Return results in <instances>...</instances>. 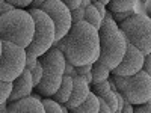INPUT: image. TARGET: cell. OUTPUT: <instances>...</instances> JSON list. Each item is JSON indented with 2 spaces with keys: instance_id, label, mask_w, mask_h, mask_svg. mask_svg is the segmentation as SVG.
<instances>
[{
  "instance_id": "28",
  "label": "cell",
  "mask_w": 151,
  "mask_h": 113,
  "mask_svg": "<svg viewBox=\"0 0 151 113\" xmlns=\"http://www.w3.org/2000/svg\"><path fill=\"white\" fill-rule=\"evenodd\" d=\"M142 69L148 74V75H151V54L148 53V54H145V57H144V65H142Z\"/></svg>"
},
{
  "instance_id": "26",
  "label": "cell",
  "mask_w": 151,
  "mask_h": 113,
  "mask_svg": "<svg viewBox=\"0 0 151 113\" xmlns=\"http://www.w3.org/2000/svg\"><path fill=\"white\" fill-rule=\"evenodd\" d=\"M91 69H92V64L79 65V67H76V74H79V75H85L86 72H89Z\"/></svg>"
},
{
  "instance_id": "19",
  "label": "cell",
  "mask_w": 151,
  "mask_h": 113,
  "mask_svg": "<svg viewBox=\"0 0 151 113\" xmlns=\"http://www.w3.org/2000/svg\"><path fill=\"white\" fill-rule=\"evenodd\" d=\"M85 20L89 23V24H92V26L98 30L100 27H101V21H103V17L100 15V12L95 9V6L91 3L89 6H88L86 9H85Z\"/></svg>"
},
{
  "instance_id": "43",
  "label": "cell",
  "mask_w": 151,
  "mask_h": 113,
  "mask_svg": "<svg viewBox=\"0 0 151 113\" xmlns=\"http://www.w3.org/2000/svg\"><path fill=\"white\" fill-rule=\"evenodd\" d=\"M150 54H151V53H150Z\"/></svg>"
},
{
  "instance_id": "11",
  "label": "cell",
  "mask_w": 151,
  "mask_h": 113,
  "mask_svg": "<svg viewBox=\"0 0 151 113\" xmlns=\"http://www.w3.org/2000/svg\"><path fill=\"white\" fill-rule=\"evenodd\" d=\"M89 92H91V84L82 75H79V74L73 75V91H71L68 101L65 103V107L68 109V112H73L77 106H80L86 99Z\"/></svg>"
},
{
  "instance_id": "27",
  "label": "cell",
  "mask_w": 151,
  "mask_h": 113,
  "mask_svg": "<svg viewBox=\"0 0 151 113\" xmlns=\"http://www.w3.org/2000/svg\"><path fill=\"white\" fill-rule=\"evenodd\" d=\"M92 5L95 6V9L100 12V15H101L103 18H104V15L107 14V8H106V5L104 3H101L100 0H97V2H92Z\"/></svg>"
},
{
  "instance_id": "5",
  "label": "cell",
  "mask_w": 151,
  "mask_h": 113,
  "mask_svg": "<svg viewBox=\"0 0 151 113\" xmlns=\"http://www.w3.org/2000/svg\"><path fill=\"white\" fill-rule=\"evenodd\" d=\"M112 89H116L130 104L139 106L150 103L151 98V75L144 69L133 75H113L109 77Z\"/></svg>"
},
{
  "instance_id": "20",
  "label": "cell",
  "mask_w": 151,
  "mask_h": 113,
  "mask_svg": "<svg viewBox=\"0 0 151 113\" xmlns=\"http://www.w3.org/2000/svg\"><path fill=\"white\" fill-rule=\"evenodd\" d=\"M11 91H12V82L0 80V104L8 103Z\"/></svg>"
},
{
  "instance_id": "16",
  "label": "cell",
  "mask_w": 151,
  "mask_h": 113,
  "mask_svg": "<svg viewBox=\"0 0 151 113\" xmlns=\"http://www.w3.org/2000/svg\"><path fill=\"white\" fill-rule=\"evenodd\" d=\"M137 3H139V0H110V3L106 8L112 14H116V12H125V11L134 9Z\"/></svg>"
},
{
  "instance_id": "18",
  "label": "cell",
  "mask_w": 151,
  "mask_h": 113,
  "mask_svg": "<svg viewBox=\"0 0 151 113\" xmlns=\"http://www.w3.org/2000/svg\"><path fill=\"white\" fill-rule=\"evenodd\" d=\"M42 106H44V113H67L68 112V109L64 104H59L52 97H44Z\"/></svg>"
},
{
  "instance_id": "42",
  "label": "cell",
  "mask_w": 151,
  "mask_h": 113,
  "mask_svg": "<svg viewBox=\"0 0 151 113\" xmlns=\"http://www.w3.org/2000/svg\"><path fill=\"white\" fill-rule=\"evenodd\" d=\"M150 103H151V98H150Z\"/></svg>"
},
{
  "instance_id": "10",
  "label": "cell",
  "mask_w": 151,
  "mask_h": 113,
  "mask_svg": "<svg viewBox=\"0 0 151 113\" xmlns=\"http://www.w3.org/2000/svg\"><path fill=\"white\" fill-rule=\"evenodd\" d=\"M144 57L145 54L139 48H136L132 44H127V50L124 53V57L121 59L118 67L112 69V74L113 75H133L136 72H139L144 65Z\"/></svg>"
},
{
  "instance_id": "13",
  "label": "cell",
  "mask_w": 151,
  "mask_h": 113,
  "mask_svg": "<svg viewBox=\"0 0 151 113\" xmlns=\"http://www.w3.org/2000/svg\"><path fill=\"white\" fill-rule=\"evenodd\" d=\"M44 113V106H42V98L40 94L36 95H27L23 97L17 101L8 103V113Z\"/></svg>"
},
{
  "instance_id": "4",
  "label": "cell",
  "mask_w": 151,
  "mask_h": 113,
  "mask_svg": "<svg viewBox=\"0 0 151 113\" xmlns=\"http://www.w3.org/2000/svg\"><path fill=\"white\" fill-rule=\"evenodd\" d=\"M38 62L42 65V79L40 84L35 86L36 94H40L42 98L44 97H53L56 91L59 89V86L62 83L65 74V64L67 59L64 53L60 51V48L53 45L52 48H48L47 51L38 57Z\"/></svg>"
},
{
  "instance_id": "24",
  "label": "cell",
  "mask_w": 151,
  "mask_h": 113,
  "mask_svg": "<svg viewBox=\"0 0 151 113\" xmlns=\"http://www.w3.org/2000/svg\"><path fill=\"white\" fill-rule=\"evenodd\" d=\"M71 17H73V23L85 20V9L83 8H77V9L71 11Z\"/></svg>"
},
{
  "instance_id": "14",
  "label": "cell",
  "mask_w": 151,
  "mask_h": 113,
  "mask_svg": "<svg viewBox=\"0 0 151 113\" xmlns=\"http://www.w3.org/2000/svg\"><path fill=\"white\" fill-rule=\"evenodd\" d=\"M71 91H73V75L64 74V79H62V83L59 86V89L56 91V94L52 98L56 99L59 104H65L68 101L70 95H71Z\"/></svg>"
},
{
  "instance_id": "29",
  "label": "cell",
  "mask_w": 151,
  "mask_h": 113,
  "mask_svg": "<svg viewBox=\"0 0 151 113\" xmlns=\"http://www.w3.org/2000/svg\"><path fill=\"white\" fill-rule=\"evenodd\" d=\"M60 2H64L71 11H74V9H77V8L80 6L82 0H60Z\"/></svg>"
},
{
  "instance_id": "15",
  "label": "cell",
  "mask_w": 151,
  "mask_h": 113,
  "mask_svg": "<svg viewBox=\"0 0 151 113\" xmlns=\"http://www.w3.org/2000/svg\"><path fill=\"white\" fill-rule=\"evenodd\" d=\"M74 113H100V101H98V97L91 91L89 94H88L86 99L80 104L77 106L74 110Z\"/></svg>"
},
{
  "instance_id": "38",
  "label": "cell",
  "mask_w": 151,
  "mask_h": 113,
  "mask_svg": "<svg viewBox=\"0 0 151 113\" xmlns=\"http://www.w3.org/2000/svg\"><path fill=\"white\" fill-rule=\"evenodd\" d=\"M100 2H101V3H104V5H106V6H107V5H109V3H110V0H100Z\"/></svg>"
},
{
  "instance_id": "7",
  "label": "cell",
  "mask_w": 151,
  "mask_h": 113,
  "mask_svg": "<svg viewBox=\"0 0 151 113\" xmlns=\"http://www.w3.org/2000/svg\"><path fill=\"white\" fill-rule=\"evenodd\" d=\"M118 26L129 44L139 48L144 54L151 53V18L148 15L136 12Z\"/></svg>"
},
{
  "instance_id": "35",
  "label": "cell",
  "mask_w": 151,
  "mask_h": 113,
  "mask_svg": "<svg viewBox=\"0 0 151 113\" xmlns=\"http://www.w3.org/2000/svg\"><path fill=\"white\" fill-rule=\"evenodd\" d=\"M82 77H83V79H85L88 83H89V84L92 83V72H91V71H89V72H86L85 75H82Z\"/></svg>"
},
{
  "instance_id": "2",
  "label": "cell",
  "mask_w": 151,
  "mask_h": 113,
  "mask_svg": "<svg viewBox=\"0 0 151 113\" xmlns=\"http://www.w3.org/2000/svg\"><path fill=\"white\" fill-rule=\"evenodd\" d=\"M100 36V54L98 59L103 65L110 68H116L121 59L124 57V53L127 50V39H125L124 33L121 32L118 23L113 20L112 12L107 11L101 21V27L98 29Z\"/></svg>"
},
{
  "instance_id": "1",
  "label": "cell",
  "mask_w": 151,
  "mask_h": 113,
  "mask_svg": "<svg viewBox=\"0 0 151 113\" xmlns=\"http://www.w3.org/2000/svg\"><path fill=\"white\" fill-rule=\"evenodd\" d=\"M55 45L60 48L65 59L74 67L94 64L100 54L98 30L86 20L73 23L70 32Z\"/></svg>"
},
{
  "instance_id": "39",
  "label": "cell",
  "mask_w": 151,
  "mask_h": 113,
  "mask_svg": "<svg viewBox=\"0 0 151 113\" xmlns=\"http://www.w3.org/2000/svg\"><path fill=\"white\" fill-rule=\"evenodd\" d=\"M0 54H2V39H0Z\"/></svg>"
},
{
  "instance_id": "21",
  "label": "cell",
  "mask_w": 151,
  "mask_h": 113,
  "mask_svg": "<svg viewBox=\"0 0 151 113\" xmlns=\"http://www.w3.org/2000/svg\"><path fill=\"white\" fill-rule=\"evenodd\" d=\"M32 72V80H33V86H38L40 84V82H41V79H42V65L38 62V64L33 67V69L30 71Z\"/></svg>"
},
{
  "instance_id": "6",
  "label": "cell",
  "mask_w": 151,
  "mask_h": 113,
  "mask_svg": "<svg viewBox=\"0 0 151 113\" xmlns=\"http://www.w3.org/2000/svg\"><path fill=\"white\" fill-rule=\"evenodd\" d=\"M35 20V33L30 45L26 48L27 57H40L56 42L55 24L45 12L40 8H27Z\"/></svg>"
},
{
  "instance_id": "30",
  "label": "cell",
  "mask_w": 151,
  "mask_h": 113,
  "mask_svg": "<svg viewBox=\"0 0 151 113\" xmlns=\"http://www.w3.org/2000/svg\"><path fill=\"white\" fill-rule=\"evenodd\" d=\"M98 101H100V113H112V110H110L109 104L104 101V99L98 98Z\"/></svg>"
},
{
  "instance_id": "37",
  "label": "cell",
  "mask_w": 151,
  "mask_h": 113,
  "mask_svg": "<svg viewBox=\"0 0 151 113\" xmlns=\"http://www.w3.org/2000/svg\"><path fill=\"white\" fill-rule=\"evenodd\" d=\"M0 112H8V106H6V103L0 104Z\"/></svg>"
},
{
  "instance_id": "9",
  "label": "cell",
  "mask_w": 151,
  "mask_h": 113,
  "mask_svg": "<svg viewBox=\"0 0 151 113\" xmlns=\"http://www.w3.org/2000/svg\"><path fill=\"white\" fill-rule=\"evenodd\" d=\"M40 9H42L52 18L55 29H56V42L60 41L70 32L73 26L71 9L64 2H60V0H45Z\"/></svg>"
},
{
  "instance_id": "31",
  "label": "cell",
  "mask_w": 151,
  "mask_h": 113,
  "mask_svg": "<svg viewBox=\"0 0 151 113\" xmlns=\"http://www.w3.org/2000/svg\"><path fill=\"white\" fill-rule=\"evenodd\" d=\"M133 112H134V106L130 104L127 99H125V103H124V107H122L121 113H133Z\"/></svg>"
},
{
  "instance_id": "25",
  "label": "cell",
  "mask_w": 151,
  "mask_h": 113,
  "mask_svg": "<svg viewBox=\"0 0 151 113\" xmlns=\"http://www.w3.org/2000/svg\"><path fill=\"white\" fill-rule=\"evenodd\" d=\"M133 113H151V103H144L139 106H134Z\"/></svg>"
},
{
  "instance_id": "33",
  "label": "cell",
  "mask_w": 151,
  "mask_h": 113,
  "mask_svg": "<svg viewBox=\"0 0 151 113\" xmlns=\"http://www.w3.org/2000/svg\"><path fill=\"white\" fill-rule=\"evenodd\" d=\"M145 11H147V15L151 18V0H145Z\"/></svg>"
},
{
  "instance_id": "12",
  "label": "cell",
  "mask_w": 151,
  "mask_h": 113,
  "mask_svg": "<svg viewBox=\"0 0 151 113\" xmlns=\"http://www.w3.org/2000/svg\"><path fill=\"white\" fill-rule=\"evenodd\" d=\"M33 89H35V86H33V80H32V72H30V69L24 68V71L12 82V91H11L8 103L17 101V99H20L23 97L32 95Z\"/></svg>"
},
{
  "instance_id": "40",
  "label": "cell",
  "mask_w": 151,
  "mask_h": 113,
  "mask_svg": "<svg viewBox=\"0 0 151 113\" xmlns=\"http://www.w3.org/2000/svg\"><path fill=\"white\" fill-rule=\"evenodd\" d=\"M139 2H142V3H145V0H139Z\"/></svg>"
},
{
  "instance_id": "41",
  "label": "cell",
  "mask_w": 151,
  "mask_h": 113,
  "mask_svg": "<svg viewBox=\"0 0 151 113\" xmlns=\"http://www.w3.org/2000/svg\"><path fill=\"white\" fill-rule=\"evenodd\" d=\"M92 2H97V0H92Z\"/></svg>"
},
{
  "instance_id": "36",
  "label": "cell",
  "mask_w": 151,
  "mask_h": 113,
  "mask_svg": "<svg viewBox=\"0 0 151 113\" xmlns=\"http://www.w3.org/2000/svg\"><path fill=\"white\" fill-rule=\"evenodd\" d=\"M92 3V0H82V3H80V6L79 8H83V9H86L88 6H89Z\"/></svg>"
},
{
  "instance_id": "23",
  "label": "cell",
  "mask_w": 151,
  "mask_h": 113,
  "mask_svg": "<svg viewBox=\"0 0 151 113\" xmlns=\"http://www.w3.org/2000/svg\"><path fill=\"white\" fill-rule=\"evenodd\" d=\"M133 14H136V11H134V9H132V11H125V12H116V14H112V17H113V20H115V21L119 24L121 21H124L125 18H129V17L133 15Z\"/></svg>"
},
{
  "instance_id": "32",
  "label": "cell",
  "mask_w": 151,
  "mask_h": 113,
  "mask_svg": "<svg viewBox=\"0 0 151 113\" xmlns=\"http://www.w3.org/2000/svg\"><path fill=\"white\" fill-rule=\"evenodd\" d=\"M36 64H38V59H36V57H27V60H26V68L32 71Z\"/></svg>"
},
{
  "instance_id": "8",
  "label": "cell",
  "mask_w": 151,
  "mask_h": 113,
  "mask_svg": "<svg viewBox=\"0 0 151 113\" xmlns=\"http://www.w3.org/2000/svg\"><path fill=\"white\" fill-rule=\"evenodd\" d=\"M27 53L26 48L14 42L2 41L0 54V80L14 82L26 68Z\"/></svg>"
},
{
  "instance_id": "3",
  "label": "cell",
  "mask_w": 151,
  "mask_h": 113,
  "mask_svg": "<svg viewBox=\"0 0 151 113\" xmlns=\"http://www.w3.org/2000/svg\"><path fill=\"white\" fill-rule=\"evenodd\" d=\"M35 20L29 9L12 8L0 14V39L27 48L33 39Z\"/></svg>"
},
{
  "instance_id": "34",
  "label": "cell",
  "mask_w": 151,
  "mask_h": 113,
  "mask_svg": "<svg viewBox=\"0 0 151 113\" xmlns=\"http://www.w3.org/2000/svg\"><path fill=\"white\" fill-rule=\"evenodd\" d=\"M45 2V0H33L32 2V5H30V8H41V5Z\"/></svg>"
},
{
  "instance_id": "17",
  "label": "cell",
  "mask_w": 151,
  "mask_h": 113,
  "mask_svg": "<svg viewBox=\"0 0 151 113\" xmlns=\"http://www.w3.org/2000/svg\"><path fill=\"white\" fill-rule=\"evenodd\" d=\"M92 83L91 84H95V83H100V82H103V80H107L110 77V68H107L106 65H103L100 60H95L94 64H92Z\"/></svg>"
},
{
  "instance_id": "22",
  "label": "cell",
  "mask_w": 151,
  "mask_h": 113,
  "mask_svg": "<svg viewBox=\"0 0 151 113\" xmlns=\"http://www.w3.org/2000/svg\"><path fill=\"white\" fill-rule=\"evenodd\" d=\"M9 5H12L14 8H21V9H26V8H30L33 0H5Z\"/></svg>"
}]
</instances>
